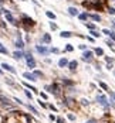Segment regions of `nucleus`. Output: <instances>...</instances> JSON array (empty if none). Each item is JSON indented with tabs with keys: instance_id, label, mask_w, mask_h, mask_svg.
Instances as JSON below:
<instances>
[{
	"instance_id": "nucleus-55",
	"label": "nucleus",
	"mask_w": 115,
	"mask_h": 123,
	"mask_svg": "<svg viewBox=\"0 0 115 123\" xmlns=\"http://www.w3.org/2000/svg\"><path fill=\"white\" fill-rule=\"evenodd\" d=\"M0 75H3V69L1 68H0Z\"/></svg>"
},
{
	"instance_id": "nucleus-49",
	"label": "nucleus",
	"mask_w": 115,
	"mask_h": 123,
	"mask_svg": "<svg viewBox=\"0 0 115 123\" xmlns=\"http://www.w3.org/2000/svg\"><path fill=\"white\" fill-rule=\"evenodd\" d=\"M87 40H88L90 42H94V41H95V38H92V37H87Z\"/></svg>"
},
{
	"instance_id": "nucleus-15",
	"label": "nucleus",
	"mask_w": 115,
	"mask_h": 123,
	"mask_svg": "<svg viewBox=\"0 0 115 123\" xmlns=\"http://www.w3.org/2000/svg\"><path fill=\"white\" fill-rule=\"evenodd\" d=\"M77 17H78V20H80V21H84V23H85V21H88V13H87V11L78 13V16H77Z\"/></svg>"
},
{
	"instance_id": "nucleus-31",
	"label": "nucleus",
	"mask_w": 115,
	"mask_h": 123,
	"mask_svg": "<svg viewBox=\"0 0 115 123\" xmlns=\"http://www.w3.org/2000/svg\"><path fill=\"white\" fill-rule=\"evenodd\" d=\"M0 27H1L3 30H6V28H7V21H6V20H0Z\"/></svg>"
},
{
	"instance_id": "nucleus-4",
	"label": "nucleus",
	"mask_w": 115,
	"mask_h": 123,
	"mask_svg": "<svg viewBox=\"0 0 115 123\" xmlns=\"http://www.w3.org/2000/svg\"><path fill=\"white\" fill-rule=\"evenodd\" d=\"M14 47H16L17 50H24V47H26V44H24V41H23V35H21V33H20V31H17V33H16Z\"/></svg>"
},
{
	"instance_id": "nucleus-1",
	"label": "nucleus",
	"mask_w": 115,
	"mask_h": 123,
	"mask_svg": "<svg viewBox=\"0 0 115 123\" xmlns=\"http://www.w3.org/2000/svg\"><path fill=\"white\" fill-rule=\"evenodd\" d=\"M0 11H1V14H4V18H6V21L7 23H10L11 25H14V27H17L18 24H20V21L13 16V13L9 10V8H4V7H0Z\"/></svg>"
},
{
	"instance_id": "nucleus-57",
	"label": "nucleus",
	"mask_w": 115,
	"mask_h": 123,
	"mask_svg": "<svg viewBox=\"0 0 115 123\" xmlns=\"http://www.w3.org/2000/svg\"><path fill=\"white\" fill-rule=\"evenodd\" d=\"M114 75H115V71H114Z\"/></svg>"
},
{
	"instance_id": "nucleus-54",
	"label": "nucleus",
	"mask_w": 115,
	"mask_h": 123,
	"mask_svg": "<svg viewBox=\"0 0 115 123\" xmlns=\"http://www.w3.org/2000/svg\"><path fill=\"white\" fill-rule=\"evenodd\" d=\"M111 23H112V28H114V30H115V20H112Z\"/></svg>"
},
{
	"instance_id": "nucleus-30",
	"label": "nucleus",
	"mask_w": 115,
	"mask_h": 123,
	"mask_svg": "<svg viewBox=\"0 0 115 123\" xmlns=\"http://www.w3.org/2000/svg\"><path fill=\"white\" fill-rule=\"evenodd\" d=\"M4 81H6V84H7V85H10V86H14V85H16V84H14V81H11L10 78H4Z\"/></svg>"
},
{
	"instance_id": "nucleus-41",
	"label": "nucleus",
	"mask_w": 115,
	"mask_h": 123,
	"mask_svg": "<svg viewBox=\"0 0 115 123\" xmlns=\"http://www.w3.org/2000/svg\"><path fill=\"white\" fill-rule=\"evenodd\" d=\"M47 108H50L51 110H54V112H57V108H55V106H54L53 103H50V105H47Z\"/></svg>"
},
{
	"instance_id": "nucleus-36",
	"label": "nucleus",
	"mask_w": 115,
	"mask_h": 123,
	"mask_svg": "<svg viewBox=\"0 0 115 123\" xmlns=\"http://www.w3.org/2000/svg\"><path fill=\"white\" fill-rule=\"evenodd\" d=\"M100 86H101L102 89H105V91H110V88H108V85H107V84H104V82H100Z\"/></svg>"
},
{
	"instance_id": "nucleus-10",
	"label": "nucleus",
	"mask_w": 115,
	"mask_h": 123,
	"mask_svg": "<svg viewBox=\"0 0 115 123\" xmlns=\"http://www.w3.org/2000/svg\"><path fill=\"white\" fill-rule=\"evenodd\" d=\"M40 41H41V44H50L51 42V34L43 33V35L40 37Z\"/></svg>"
},
{
	"instance_id": "nucleus-45",
	"label": "nucleus",
	"mask_w": 115,
	"mask_h": 123,
	"mask_svg": "<svg viewBox=\"0 0 115 123\" xmlns=\"http://www.w3.org/2000/svg\"><path fill=\"white\" fill-rule=\"evenodd\" d=\"M108 92H110V96L112 98V101H115V92L114 91H108Z\"/></svg>"
},
{
	"instance_id": "nucleus-25",
	"label": "nucleus",
	"mask_w": 115,
	"mask_h": 123,
	"mask_svg": "<svg viewBox=\"0 0 115 123\" xmlns=\"http://www.w3.org/2000/svg\"><path fill=\"white\" fill-rule=\"evenodd\" d=\"M50 28H51L53 31H55V30H58V25H57V24L51 20V21H50Z\"/></svg>"
},
{
	"instance_id": "nucleus-7",
	"label": "nucleus",
	"mask_w": 115,
	"mask_h": 123,
	"mask_svg": "<svg viewBox=\"0 0 115 123\" xmlns=\"http://www.w3.org/2000/svg\"><path fill=\"white\" fill-rule=\"evenodd\" d=\"M36 51L43 57H47L50 54V48H47L46 45H36Z\"/></svg>"
},
{
	"instance_id": "nucleus-13",
	"label": "nucleus",
	"mask_w": 115,
	"mask_h": 123,
	"mask_svg": "<svg viewBox=\"0 0 115 123\" xmlns=\"http://www.w3.org/2000/svg\"><path fill=\"white\" fill-rule=\"evenodd\" d=\"M84 25H85L88 30H97V28H98L97 23H94V21H85V23H84Z\"/></svg>"
},
{
	"instance_id": "nucleus-8",
	"label": "nucleus",
	"mask_w": 115,
	"mask_h": 123,
	"mask_svg": "<svg viewBox=\"0 0 115 123\" xmlns=\"http://www.w3.org/2000/svg\"><path fill=\"white\" fill-rule=\"evenodd\" d=\"M88 20H91L94 23H101L102 21V17L98 13H88Z\"/></svg>"
},
{
	"instance_id": "nucleus-33",
	"label": "nucleus",
	"mask_w": 115,
	"mask_h": 123,
	"mask_svg": "<svg viewBox=\"0 0 115 123\" xmlns=\"http://www.w3.org/2000/svg\"><path fill=\"white\" fill-rule=\"evenodd\" d=\"M105 44H107L108 47H111V48L114 47V41H112V40H110V38H108V40H105Z\"/></svg>"
},
{
	"instance_id": "nucleus-37",
	"label": "nucleus",
	"mask_w": 115,
	"mask_h": 123,
	"mask_svg": "<svg viewBox=\"0 0 115 123\" xmlns=\"http://www.w3.org/2000/svg\"><path fill=\"white\" fill-rule=\"evenodd\" d=\"M33 74L36 75V78H40V76H43V72H41V71H34Z\"/></svg>"
},
{
	"instance_id": "nucleus-17",
	"label": "nucleus",
	"mask_w": 115,
	"mask_h": 123,
	"mask_svg": "<svg viewBox=\"0 0 115 123\" xmlns=\"http://www.w3.org/2000/svg\"><path fill=\"white\" fill-rule=\"evenodd\" d=\"M67 67L70 68V71H75V69H77V67H78V62H77L75 59L68 61V65H67Z\"/></svg>"
},
{
	"instance_id": "nucleus-32",
	"label": "nucleus",
	"mask_w": 115,
	"mask_h": 123,
	"mask_svg": "<svg viewBox=\"0 0 115 123\" xmlns=\"http://www.w3.org/2000/svg\"><path fill=\"white\" fill-rule=\"evenodd\" d=\"M65 51H68V52L74 51V47H73V44H67V45H65Z\"/></svg>"
},
{
	"instance_id": "nucleus-38",
	"label": "nucleus",
	"mask_w": 115,
	"mask_h": 123,
	"mask_svg": "<svg viewBox=\"0 0 115 123\" xmlns=\"http://www.w3.org/2000/svg\"><path fill=\"white\" fill-rule=\"evenodd\" d=\"M63 82H64L65 85H68V86H71V85H73V82H71L70 79H67V78H64V79H63Z\"/></svg>"
},
{
	"instance_id": "nucleus-50",
	"label": "nucleus",
	"mask_w": 115,
	"mask_h": 123,
	"mask_svg": "<svg viewBox=\"0 0 115 123\" xmlns=\"http://www.w3.org/2000/svg\"><path fill=\"white\" fill-rule=\"evenodd\" d=\"M55 119H57V118H55V116H54V115H50V120H51V122H54V120H55Z\"/></svg>"
},
{
	"instance_id": "nucleus-26",
	"label": "nucleus",
	"mask_w": 115,
	"mask_h": 123,
	"mask_svg": "<svg viewBox=\"0 0 115 123\" xmlns=\"http://www.w3.org/2000/svg\"><path fill=\"white\" fill-rule=\"evenodd\" d=\"M108 37H110V40H112L115 42V30H110V34H108Z\"/></svg>"
},
{
	"instance_id": "nucleus-20",
	"label": "nucleus",
	"mask_w": 115,
	"mask_h": 123,
	"mask_svg": "<svg viewBox=\"0 0 115 123\" xmlns=\"http://www.w3.org/2000/svg\"><path fill=\"white\" fill-rule=\"evenodd\" d=\"M90 34H91L92 38H100V37H101V33L97 31V30H90Z\"/></svg>"
},
{
	"instance_id": "nucleus-12",
	"label": "nucleus",
	"mask_w": 115,
	"mask_h": 123,
	"mask_svg": "<svg viewBox=\"0 0 115 123\" xmlns=\"http://www.w3.org/2000/svg\"><path fill=\"white\" fill-rule=\"evenodd\" d=\"M67 11H68V14H70L71 17H77V16H78V13H80V11H78V8H77V7H74V6H70V7L67 8Z\"/></svg>"
},
{
	"instance_id": "nucleus-51",
	"label": "nucleus",
	"mask_w": 115,
	"mask_h": 123,
	"mask_svg": "<svg viewBox=\"0 0 115 123\" xmlns=\"http://www.w3.org/2000/svg\"><path fill=\"white\" fill-rule=\"evenodd\" d=\"M14 101H16V102H17V103H18V105H21V103H23V102H21V101H20V99H18V98H14Z\"/></svg>"
},
{
	"instance_id": "nucleus-35",
	"label": "nucleus",
	"mask_w": 115,
	"mask_h": 123,
	"mask_svg": "<svg viewBox=\"0 0 115 123\" xmlns=\"http://www.w3.org/2000/svg\"><path fill=\"white\" fill-rule=\"evenodd\" d=\"M27 108H28V109H30V110H31V112H33V113H34V115H38V112H37V109H36V108H34V106H31V105H28V106H27Z\"/></svg>"
},
{
	"instance_id": "nucleus-29",
	"label": "nucleus",
	"mask_w": 115,
	"mask_h": 123,
	"mask_svg": "<svg viewBox=\"0 0 115 123\" xmlns=\"http://www.w3.org/2000/svg\"><path fill=\"white\" fill-rule=\"evenodd\" d=\"M50 54H60V50L57 47H53V48H50Z\"/></svg>"
},
{
	"instance_id": "nucleus-27",
	"label": "nucleus",
	"mask_w": 115,
	"mask_h": 123,
	"mask_svg": "<svg viewBox=\"0 0 115 123\" xmlns=\"http://www.w3.org/2000/svg\"><path fill=\"white\" fill-rule=\"evenodd\" d=\"M105 61H107V64H114L115 58L114 57H105Z\"/></svg>"
},
{
	"instance_id": "nucleus-53",
	"label": "nucleus",
	"mask_w": 115,
	"mask_h": 123,
	"mask_svg": "<svg viewBox=\"0 0 115 123\" xmlns=\"http://www.w3.org/2000/svg\"><path fill=\"white\" fill-rule=\"evenodd\" d=\"M94 1H100V3H105L107 0H94Z\"/></svg>"
},
{
	"instance_id": "nucleus-3",
	"label": "nucleus",
	"mask_w": 115,
	"mask_h": 123,
	"mask_svg": "<svg viewBox=\"0 0 115 123\" xmlns=\"http://www.w3.org/2000/svg\"><path fill=\"white\" fill-rule=\"evenodd\" d=\"M24 59H26V64H27V67L30 68V69H34L36 68V59H34V57L31 55V52H24Z\"/></svg>"
},
{
	"instance_id": "nucleus-22",
	"label": "nucleus",
	"mask_w": 115,
	"mask_h": 123,
	"mask_svg": "<svg viewBox=\"0 0 115 123\" xmlns=\"http://www.w3.org/2000/svg\"><path fill=\"white\" fill-rule=\"evenodd\" d=\"M94 54H95V55H100V57H104V50L100 48V47H97V48L94 50Z\"/></svg>"
},
{
	"instance_id": "nucleus-5",
	"label": "nucleus",
	"mask_w": 115,
	"mask_h": 123,
	"mask_svg": "<svg viewBox=\"0 0 115 123\" xmlns=\"http://www.w3.org/2000/svg\"><path fill=\"white\" fill-rule=\"evenodd\" d=\"M97 102H98L102 108H105V109H108V108H110V101L107 99V96H105V95H98V96H97Z\"/></svg>"
},
{
	"instance_id": "nucleus-6",
	"label": "nucleus",
	"mask_w": 115,
	"mask_h": 123,
	"mask_svg": "<svg viewBox=\"0 0 115 123\" xmlns=\"http://www.w3.org/2000/svg\"><path fill=\"white\" fill-rule=\"evenodd\" d=\"M92 59H94V51L85 50V51L83 52V61H85V62H92Z\"/></svg>"
},
{
	"instance_id": "nucleus-46",
	"label": "nucleus",
	"mask_w": 115,
	"mask_h": 123,
	"mask_svg": "<svg viewBox=\"0 0 115 123\" xmlns=\"http://www.w3.org/2000/svg\"><path fill=\"white\" fill-rule=\"evenodd\" d=\"M55 122H57V123H64V119H63V118H57Z\"/></svg>"
},
{
	"instance_id": "nucleus-43",
	"label": "nucleus",
	"mask_w": 115,
	"mask_h": 123,
	"mask_svg": "<svg viewBox=\"0 0 115 123\" xmlns=\"http://www.w3.org/2000/svg\"><path fill=\"white\" fill-rule=\"evenodd\" d=\"M78 48H80V50H83V51H85V50H87V45H85V44H80V45H78Z\"/></svg>"
},
{
	"instance_id": "nucleus-47",
	"label": "nucleus",
	"mask_w": 115,
	"mask_h": 123,
	"mask_svg": "<svg viewBox=\"0 0 115 123\" xmlns=\"http://www.w3.org/2000/svg\"><path fill=\"white\" fill-rule=\"evenodd\" d=\"M81 103L85 106V105H88V101H87V99H81Z\"/></svg>"
},
{
	"instance_id": "nucleus-42",
	"label": "nucleus",
	"mask_w": 115,
	"mask_h": 123,
	"mask_svg": "<svg viewBox=\"0 0 115 123\" xmlns=\"http://www.w3.org/2000/svg\"><path fill=\"white\" fill-rule=\"evenodd\" d=\"M101 33H102V34H105V35H108V34H110V30H108V28H102V30H101Z\"/></svg>"
},
{
	"instance_id": "nucleus-19",
	"label": "nucleus",
	"mask_w": 115,
	"mask_h": 123,
	"mask_svg": "<svg viewBox=\"0 0 115 123\" xmlns=\"http://www.w3.org/2000/svg\"><path fill=\"white\" fill-rule=\"evenodd\" d=\"M68 65V59L67 58H60V61H58V67L60 68H65Z\"/></svg>"
},
{
	"instance_id": "nucleus-2",
	"label": "nucleus",
	"mask_w": 115,
	"mask_h": 123,
	"mask_svg": "<svg viewBox=\"0 0 115 123\" xmlns=\"http://www.w3.org/2000/svg\"><path fill=\"white\" fill-rule=\"evenodd\" d=\"M20 23H21V25H23V28H24L26 31L36 25V21H34L31 17H28L27 14H21V17H20Z\"/></svg>"
},
{
	"instance_id": "nucleus-21",
	"label": "nucleus",
	"mask_w": 115,
	"mask_h": 123,
	"mask_svg": "<svg viewBox=\"0 0 115 123\" xmlns=\"http://www.w3.org/2000/svg\"><path fill=\"white\" fill-rule=\"evenodd\" d=\"M46 16H47V17H48L50 20H53V21H54V20L57 18V16H55V14H54L53 11H50V10H47V11H46Z\"/></svg>"
},
{
	"instance_id": "nucleus-18",
	"label": "nucleus",
	"mask_w": 115,
	"mask_h": 123,
	"mask_svg": "<svg viewBox=\"0 0 115 123\" xmlns=\"http://www.w3.org/2000/svg\"><path fill=\"white\" fill-rule=\"evenodd\" d=\"M0 103L4 105V106H10V99L4 95H0Z\"/></svg>"
},
{
	"instance_id": "nucleus-56",
	"label": "nucleus",
	"mask_w": 115,
	"mask_h": 123,
	"mask_svg": "<svg viewBox=\"0 0 115 123\" xmlns=\"http://www.w3.org/2000/svg\"><path fill=\"white\" fill-rule=\"evenodd\" d=\"M18 1H27V0H18Z\"/></svg>"
},
{
	"instance_id": "nucleus-23",
	"label": "nucleus",
	"mask_w": 115,
	"mask_h": 123,
	"mask_svg": "<svg viewBox=\"0 0 115 123\" xmlns=\"http://www.w3.org/2000/svg\"><path fill=\"white\" fill-rule=\"evenodd\" d=\"M0 54H4V55H9V50H7V48H6V47L3 45V44L0 45Z\"/></svg>"
},
{
	"instance_id": "nucleus-11",
	"label": "nucleus",
	"mask_w": 115,
	"mask_h": 123,
	"mask_svg": "<svg viewBox=\"0 0 115 123\" xmlns=\"http://www.w3.org/2000/svg\"><path fill=\"white\" fill-rule=\"evenodd\" d=\"M13 58L14 59H17V61H20V59H23L24 58V51L23 50H16V51H13Z\"/></svg>"
},
{
	"instance_id": "nucleus-34",
	"label": "nucleus",
	"mask_w": 115,
	"mask_h": 123,
	"mask_svg": "<svg viewBox=\"0 0 115 123\" xmlns=\"http://www.w3.org/2000/svg\"><path fill=\"white\" fill-rule=\"evenodd\" d=\"M24 93H26V96H27L30 101H33V93H31L30 91H24Z\"/></svg>"
},
{
	"instance_id": "nucleus-52",
	"label": "nucleus",
	"mask_w": 115,
	"mask_h": 123,
	"mask_svg": "<svg viewBox=\"0 0 115 123\" xmlns=\"http://www.w3.org/2000/svg\"><path fill=\"white\" fill-rule=\"evenodd\" d=\"M6 4V0H0V7H3Z\"/></svg>"
},
{
	"instance_id": "nucleus-39",
	"label": "nucleus",
	"mask_w": 115,
	"mask_h": 123,
	"mask_svg": "<svg viewBox=\"0 0 115 123\" xmlns=\"http://www.w3.org/2000/svg\"><path fill=\"white\" fill-rule=\"evenodd\" d=\"M38 105H40L41 108H44V109H47V103H46V102H41V99L38 101Z\"/></svg>"
},
{
	"instance_id": "nucleus-28",
	"label": "nucleus",
	"mask_w": 115,
	"mask_h": 123,
	"mask_svg": "<svg viewBox=\"0 0 115 123\" xmlns=\"http://www.w3.org/2000/svg\"><path fill=\"white\" fill-rule=\"evenodd\" d=\"M107 13H108L110 16H114V14H115V7H111V6H110L108 10H107Z\"/></svg>"
},
{
	"instance_id": "nucleus-14",
	"label": "nucleus",
	"mask_w": 115,
	"mask_h": 123,
	"mask_svg": "<svg viewBox=\"0 0 115 123\" xmlns=\"http://www.w3.org/2000/svg\"><path fill=\"white\" fill-rule=\"evenodd\" d=\"M23 76H24L26 79H28V81H31V82H36V81H37V78H36V75H34V74H31V72H24V74H23Z\"/></svg>"
},
{
	"instance_id": "nucleus-44",
	"label": "nucleus",
	"mask_w": 115,
	"mask_h": 123,
	"mask_svg": "<svg viewBox=\"0 0 115 123\" xmlns=\"http://www.w3.org/2000/svg\"><path fill=\"white\" fill-rule=\"evenodd\" d=\"M40 98H43V99H47L48 96H47V93H46V92H40Z\"/></svg>"
},
{
	"instance_id": "nucleus-16",
	"label": "nucleus",
	"mask_w": 115,
	"mask_h": 123,
	"mask_svg": "<svg viewBox=\"0 0 115 123\" xmlns=\"http://www.w3.org/2000/svg\"><path fill=\"white\" fill-rule=\"evenodd\" d=\"M60 37H61V38H71V37H73V33L68 31V30H63V31L60 33Z\"/></svg>"
},
{
	"instance_id": "nucleus-40",
	"label": "nucleus",
	"mask_w": 115,
	"mask_h": 123,
	"mask_svg": "<svg viewBox=\"0 0 115 123\" xmlns=\"http://www.w3.org/2000/svg\"><path fill=\"white\" fill-rule=\"evenodd\" d=\"M67 118H68V119H70L71 122H74V120H75V116H74L73 113H68V115H67Z\"/></svg>"
},
{
	"instance_id": "nucleus-24",
	"label": "nucleus",
	"mask_w": 115,
	"mask_h": 123,
	"mask_svg": "<svg viewBox=\"0 0 115 123\" xmlns=\"http://www.w3.org/2000/svg\"><path fill=\"white\" fill-rule=\"evenodd\" d=\"M23 85H24V86H26L27 89H30V91H33V92H37V89H36L34 86H31L30 84H27V82H23Z\"/></svg>"
},
{
	"instance_id": "nucleus-9",
	"label": "nucleus",
	"mask_w": 115,
	"mask_h": 123,
	"mask_svg": "<svg viewBox=\"0 0 115 123\" xmlns=\"http://www.w3.org/2000/svg\"><path fill=\"white\" fill-rule=\"evenodd\" d=\"M0 67H1L4 71H9L10 74H14V75L17 74L16 68H14V67H11V65H10V64H7V62H1V64H0Z\"/></svg>"
},
{
	"instance_id": "nucleus-48",
	"label": "nucleus",
	"mask_w": 115,
	"mask_h": 123,
	"mask_svg": "<svg viewBox=\"0 0 115 123\" xmlns=\"http://www.w3.org/2000/svg\"><path fill=\"white\" fill-rule=\"evenodd\" d=\"M85 123H98V122H97L95 119H90V120H87Z\"/></svg>"
}]
</instances>
